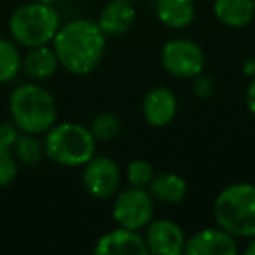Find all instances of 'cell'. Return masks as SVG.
I'll return each mask as SVG.
<instances>
[{
	"label": "cell",
	"instance_id": "cell-1",
	"mask_svg": "<svg viewBox=\"0 0 255 255\" xmlns=\"http://www.w3.org/2000/svg\"><path fill=\"white\" fill-rule=\"evenodd\" d=\"M60 65L74 75H88L98 68L105 53V33L96 21L72 19L60 26L53 39Z\"/></svg>",
	"mask_w": 255,
	"mask_h": 255
},
{
	"label": "cell",
	"instance_id": "cell-2",
	"mask_svg": "<svg viewBox=\"0 0 255 255\" xmlns=\"http://www.w3.org/2000/svg\"><path fill=\"white\" fill-rule=\"evenodd\" d=\"M9 112L19 131L40 135L54 126L58 107L54 96L39 84H21L11 93Z\"/></svg>",
	"mask_w": 255,
	"mask_h": 255
},
{
	"label": "cell",
	"instance_id": "cell-3",
	"mask_svg": "<svg viewBox=\"0 0 255 255\" xmlns=\"http://www.w3.org/2000/svg\"><path fill=\"white\" fill-rule=\"evenodd\" d=\"M213 217L219 227L234 238L255 234V185L233 184L220 191L213 203Z\"/></svg>",
	"mask_w": 255,
	"mask_h": 255
},
{
	"label": "cell",
	"instance_id": "cell-4",
	"mask_svg": "<svg viewBox=\"0 0 255 255\" xmlns=\"http://www.w3.org/2000/svg\"><path fill=\"white\" fill-rule=\"evenodd\" d=\"M44 150L51 161L61 166H84L96 154L91 129L77 123L54 124L47 129Z\"/></svg>",
	"mask_w": 255,
	"mask_h": 255
},
{
	"label": "cell",
	"instance_id": "cell-5",
	"mask_svg": "<svg viewBox=\"0 0 255 255\" xmlns=\"http://www.w3.org/2000/svg\"><path fill=\"white\" fill-rule=\"evenodd\" d=\"M60 14L51 4L30 2L23 4L9 18V33L19 46L39 47L53 42L60 30Z\"/></svg>",
	"mask_w": 255,
	"mask_h": 255
},
{
	"label": "cell",
	"instance_id": "cell-6",
	"mask_svg": "<svg viewBox=\"0 0 255 255\" xmlns=\"http://www.w3.org/2000/svg\"><path fill=\"white\" fill-rule=\"evenodd\" d=\"M154 215V198L140 187H129L116 194L112 217L117 226L131 231H142Z\"/></svg>",
	"mask_w": 255,
	"mask_h": 255
},
{
	"label": "cell",
	"instance_id": "cell-7",
	"mask_svg": "<svg viewBox=\"0 0 255 255\" xmlns=\"http://www.w3.org/2000/svg\"><path fill=\"white\" fill-rule=\"evenodd\" d=\"M161 63L164 70L177 79H194L203 74L205 53L189 39H173L164 44L161 51Z\"/></svg>",
	"mask_w": 255,
	"mask_h": 255
},
{
	"label": "cell",
	"instance_id": "cell-8",
	"mask_svg": "<svg viewBox=\"0 0 255 255\" xmlns=\"http://www.w3.org/2000/svg\"><path fill=\"white\" fill-rule=\"evenodd\" d=\"M82 184L86 191L98 199H109L119 192L121 170L114 159L107 156H93L82 170Z\"/></svg>",
	"mask_w": 255,
	"mask_h": 255
},
{
	"label": "cell",
	"instance_id": "cell-9",
	"mask_svg": "<svg viewBox=\"0 0 255 255\" xmlns=\"http://www.w3.org/2000/svg\"><path fill=\"white\" fill-rule=\"evenodd\" d=\"M145 245L149 254L180 255L185 248V234L177 222L168 219L150 220L145 227Z\"/></svg>",
	"mask_w": 255,
	"mask_h": 255
},
{
	"label": "cell",
	"instance_id": "cell-10",
	"mask_svg": "<svg viewBox=\"0 0 255 255\" xmlns=\"http://www.w3.org/2000/svg\"><path fill=\"white\" fill-rule=\"evenodd\" d=\"M238 245L233 234L222 227H206L185 241L184 254L189 255H234Z\"/></svg>",
	"mask_w": 255,
	"mask_h": 255
},
{
	"label": "cell",
	"instance_id": "cell-11",
	"mask_svg": "<svg viewBox=\"0 0 255 255\" xmlns=\"http://www.w3.org/2000/svg\"><path fill=\"white\" fill-rule=\"evenodd\" d=\"M96 255H147L145 238L140 231H131L126 227L114 229L103 234L95 247Z\"/></svg>",
	"mask_w": 255,
	"mask_h": 255
},
{
	"label": "cell",
	"instance_id": "cell-12",
	"mask_svg": "<svg viewBox=\"0 0 255 255\" xmlns=\"http://www.w3.org/2000/svg\"><path fill=\"white\" fill-rule=\"evenodd\" d=\"M142 110L149 124L156 128L168 126L177 114V96L163 86L152 88L143 98Z\"/></svg>",
	"mask_w": 255,
	"mask_h": 255
},
{
	"label": "cell",
	"instance_id": "cell-13",
	"mask_svg": "<svg viewBox=\"0 0 255 255\" xmlns=\"http://www.w3.org/2000/svg\"><path fill=\"white\" fill-rule=\"evenodd\" d=\"M136 18V11L131 5V2L124 0H109V4L100 11L96 25L100 26L103 33L107 35H124L131 28Z\"/></svg>",
	"mask_w": 255,
	"mask_h": 255
},
{
	"label": "cell",
	"instance_id": "cell-14",
	"mask_svg": "<svg viewBox=\"0 0 255 255\" xmlns=\"http://www.w3.org/2000/svg\"><path fill=\"white\" fill-rule=\"evenodd\" d=\"M156 14L164 26L182 30L194 19V0H156Z\"/></svg>",
	"mask_w": 255,
	"mask_h": 255
},
{
	"label": "cell",
	"instance_id": "cell-15",
	"mask_svg": "<svg viewBox=\"0 0 255 255\" xmlns=\"http://www.w3.org/2000/svg\"><path fill=\"white\" fill-rule=\"evenodd\" d=\"M60 67V61L54 49L47 46L30 47L25 58H21V68L30 79L44 81L49 79Z\"/></svg>",
	"mask_w": 255,
	"mask_h": 255
},
{
	"label": "cell",
	"instance_id": "cell-16",
	"mask_svg": "<svg viewBox=\"0 0 255 255\" xmlns=\"http://www.w3.org/2000/svg\"><path fill=\"white\" fill-rule=\"evenodd\" d=\"M149 192L156 201L166 203V205H177L182 203L187 196V182L177 173L154 175L152 182L149 184Z\"/></svg>",
	"mask_w": 255,
	"mask_h": 255
},
{
	"label": "cell",
	"instance_id": "cell-17",
	"mask_svg": "<svg viewBox=\"0 0 255 255\" xmlns=\"http://www.w3.org/2000/svg\"><path fill=\"white\" fill-rule=\"evenodd\" d=\"M213 12L220 23L233 28H241L254 19L255 7L252 0H215Z\"/></svg>",
	"mask_w": 255,
	"mask_h": 255
},
{
	"label": "cell",
	"instance_id": "cell-18",
	"mask_svg": "<svg viewBox=\"0 0 255 255\" xmlns=\"http://www.w3.org/2000/svg\"><path fill=\"white\" fill-rule=\"evenodd\" d=\"M12 152H14L16 159L23 164H37L46 156L44 142H40L37 138V135H33V133H21V135H18L14 145H12Z\"/></svg>",
	"mask_w": 255,
	"mask_h": 255
},
{
	"label": "cell",
	"instance_id": "cell-19",
	"mask_svg": "<svg viewBox=\"0 0 255 255\" xmlns=\"http://www.w3.org/2000/svg\"><path fill=\"white\" fill-rule=\"evenodd\" d=\"M21 70V56L11 40L0 39V84L11 82Z\"/></svg>",
	"mask_w": 255,
	"mask_h": 255
},
{
	"label": "cell",
	"instance_id": "cell-20",
	"mask_svg": "<svg viewBox=\"0 0 255 255\" xmlns=\"http://www.w3.org/2000/svg\"><path fill=\"white\" fill-rule=\"evenodd\" d=\"M91 133L95 140L100 142H109V140L116 138L121 131V121L116 114L112 112H102L93 119L91 123Z\"/></svg>",
	"mask_w": 255,
	"mask_h": 255
},
{
	"label": "cell",
	"instance_id": "cell-21",
	"mask_svg": "<svg viewBox=\"0 0 255 255\" xmlns=\"http://www.w3.org/2000/svg\"><path fill=\"white\" fill-rule=\"evenodd\" d=\"M154 175L156 173H154V168L150 166V163L142 159L131 161L126 168V180L129 184V187H140V189L149 187Z\"/></svg>",
	"mask_w": 255,
	"mask_h": 255
},
{
	"label": "cell",
	"instance_id": "cell-22",
	"mask_svg": "<svg viewBox=\"0 0 255 255\" xmlns=\"http://www.w3.org/2000/svg\"><path fill=\"white\" fill-rule=\"evenodd\" d=\"M18 175V159L9 147L0 145V189L9 187Z\"/></svg>",
	"mask_w": 255,
	"mask_h": 255
},
{
	"label": "cell",
	"instance_id": "cell-23",
	"mask_svg": "<svg viewBox=\"0 0 255 255\" xmlns=\"http://www.w3.org/2000/svg\"><path fill=\"white\" fill-rule=\"evenodd\" d=\"M194 93L198 98H203V100L210 98V96L215 93V82L203 74L196 75L194 77Z\"/></svg>",
	"mask_w": 255,
	"mask_h": 255
},
{
	"label": "cell",
	"instance_id": "cell-24",
	"mask_svg": "<svg viewBox=\"0 0 255 255\" xmlns=\"http://www.w3.org/2000/svg\"><path fill=\"white\" fill-rule=\"evenodd\" d=\"M18 128L14 123H4L0 124V145L2 147H9L12 149L16 138H18Z\"/></svg>",
	"mask_w": 255,
	"mask_h": 255
},
{
	"label": "cell",
	"instance_id": "cell-25",
	"mask_svg": "<svg viewBox=\"0 0 255 255\" xmlns=\"http://www.w3.org/2000/svg\"><path fill=\"white\" fill-rule=\"evenodd\" d=\"M247 107L255 116V77H252V82L247 89Z\"/></svg>",
	"mask_w": 255,
	"mask_h": 255
},
{
	"label": "cell",
	"instance_id": "cell-26",
	"mask_svg": "<svg viewBox=\"0 0 255 255\" xmlns=\"http://www.w3.org/2000/svg\"><path fill=\"white\" fill-rule=\"evenodd\" d=\"M243 74H247L248 77H255V58H248L243 63Z\"/></svg>",
	"mask_w": 255,
	"mask_h": 255
},
{
	"label": "cell",
	"instance_id": "cell-27",
	"mask_svg": "<svg viewBox=\"0 0 255 255\" xmlns=\"http://www.w3.org/2000/svg\"><path fill=\"white\" fill-rule=\"evenodd\" d=\"M247 252L248 255H255V234L250 238V241H248V247H247Z\"/></svg>",
	"mask_w": 255,
	"mask_h": 255
},
{
	"label": "cell",
	"instance_id": "cell-28",
	"mask_svg": "<svg viewBox=\"0 0 255 255\" xmlns=\"http://www.w3.org/2000/svg\"><path fill=\"white\" fill-rule=\"evenodd\" d=\"M35 2H42V4H56V2H60V0H35Z\"/></svg>",
	"mask_w": 255,
	"mask_h": 255
},
{
	"label": "cell",
	"instance_id": "cell-29",
	"mask_svg": "<svg viewBox=\"0 0 255 255\" xmlns=\"http://www.w3.org/2000/svg\"><path fill=\"white\" fill-rule=\"evenodd\" d=\"M124 2H133V0H124Z\"/></svg>",
	"mask_w": 255,
	"mask_h": 255
},
{
	"label": "cell",
	"instance_id": "cell-30",
	"mask_svg": "<svg viewBox=\"0 0 255 255\" xmlns=\"http://www.w3.org/2000/svg\"><path fill=\"white\" fill-rule=\"evenodd\" d=\"M252 2H254V7H255V0H252Z\"/></svg>",
	"mask_w": 255,
	"mask_h": 255
}]
</instances>
